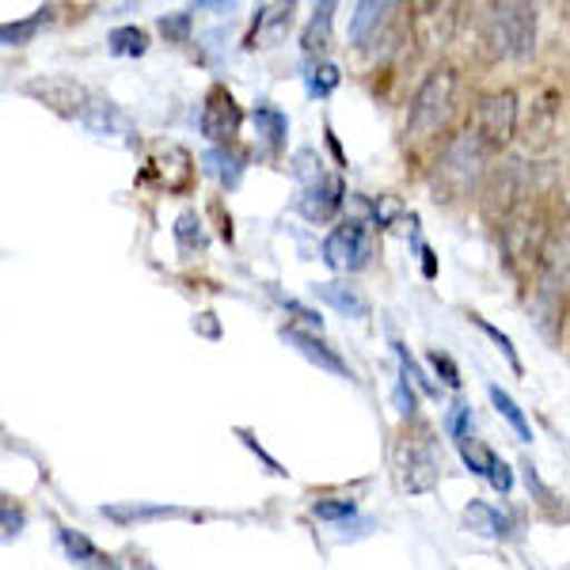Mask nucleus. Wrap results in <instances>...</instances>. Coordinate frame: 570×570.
Instances as JSON below:
<instances>
[{
	"label": "nucleus",
	"instance_id": "1",
	"mask_svg": "<svg viewBox=\"0 0 570 570\" xmlns=\"http://www.w3.org/2000/svg\"><path fill=\"white\" fill-rule=\"evenodd\" d=\"M487 42L494 46L499 58L529 61L532 50H537V8L518 4V0L494 4L491 16H487Z\"/></svg>",
	"mask_w": 570,
	"mask_h": 570
},
{
	"label": "nucleus",
	"instance_id": "2",
	"mask_svg": "<svg viewBox=\"0 0 570 570\" xmlns=\"http://www.w3.org/2000/svg\"><path fill=\"white\" fill-rule=\"evenodd\" d=\"M487 149H491V145L483 141L480 130L456 134L438 160V187H445V195H453V198H464L468 190L483 179Z\"/></svg>",
	"mask_w": 570,
	"mask_h": 570
},
{
	"label": "nucleus",
	"instance_id": "3",
	"mask_svg": "<svg viewBox=\"0 0 570 570\" xmlns=\"http://www.w3.org/2000/svg\"><path fill=\"white\" fill-rule=\"evenodd\" d=\"M453 99H456V72L453 69H434L422 88L411 99V115H407V130L415 137H430L434 130L449 122L453 115Z\"/></svg>",
	"mask_w": 570,
	"mask_h": 570
},
{
	"label": "nucleus",
	"instance_id": "4",
	"mask_svg": "<svg viewBox=\"0 0 570 570\" xmlns=\"http://www.w3.org/2000/svg\"><path fill=\"white\" fill-rule=\"evenodd\" d=\"M373 259V244H370V233H365L362 220H346V225H338L335 233H327L324 240V263L331 271H362V266H370Z\"/></svg>",
	"mask_w": 570,
	"mask_h": 570
},
{
	"label": "nucleus",
	"instance_id": "5",
	"mask_svg": "<svg viewBox=\"0 0 570 570\" xmlns=\"http://www.w3.org/2000/svg\"><path fill=\"white\" fill-rule=\"evenodd\" d=\"M244 115L240 107H236L233 91L228 88H209L206 104H202V115H198V130L202 137H209L214 145H228L236 137V130H240Z\"/></svg>",
	"mask_w": 570,
	"mask_h": 570
},
{
	"label": "nucleus",
	"instance_id": "6",
	"mask_svg": "<svg viewBox=\"0 0 570 570\" xmlns=\"http://www.w3.org/2000/svg\"><path fill=\"white\" fill-rule=\"evenodd\" d=\"M518 130V96L513 91H494V96H483L480 104V137L487 145H505Z\"/></svg>",
	"mask_w": 570,
	"mask_h": 570
},
{
	"label": "nucleus",
	"instance_id": "7",
	"mask_svg": "<svg viewBox=\"0 0 570 570\" xmlns=\"http://www.w3.org/2000/svg\"><path fill=\"white\" fill-rule=\"evenodd\" d=\"M343 209V179L338 176H324L316 187H305V195L297 198V214L308 217L312 225H324Z\"/></svg>",
	"mask_w": 570,
	"mask_h": 570
},
{
	"label": "nucleus",
	"instance_id": "8",
	"mask_svg": "<svg viewBox=\"0 0 570 570\" xmlns=\"http://www.w3.org/2000/svg\"><path fill=\"white\" fill-rule=\"evenodd\" d=\"M282 338L293 346L301 357H308L312 365H320L324 373H335V376H351V365L343 362L331 346L324 343V338H316V335H308V331H297V327H285L282 331Z\"/></svg>",
	"mask_w": 570,
	"mask_h": 570
},
{
	"label": "nucleus",
	"instance_id": "9",
	"mask_svg": "<svg viewBox=\"0 0 570 570\" xmlns=\"http://www.w3.org/2000/svg\"><path fill=\"white\" fill-rule=\"evenodd\" d=\"M244 156L233 149V145H214V149L202 153V171H206L209 179H217L225 190H236L244 179Z\"/></svg>",
	"mask_w": 570,
	"mask_h": 570
},
{
	"label": "nucleus",
	"instance_id": "10",
	"mask_svg": "<svg viewBox=\"0 0 570 570\" xmlns=\"http://www.w3.org/2000/svg\"><path fill=\"white\" fill-rule=\"evenodd\" d=\"M438 475H441V468H438V456L430 453L426 445H415V449H407V456H403V475H400L403 491H411V494H422V491H430V487L438 483Z\"/></svg>",
	"mask_w": 570,
	"mask_h": 570
},
{
	"label": "nucleus",
	"instance_id": "11",
	"mask_svg": "<svg viewBox=\"0 0 570 570\" xmlns=\"http://www.w3.org/2000/svg\"><path fill=\"white\" fill-rule=\"evenodd\" d=\"M464 525L483 540H510L513 537V521L480 499H472L464 505Z\"/></svg>",
	"mask_w": 570,
	"mask_h": 570
},
{
	"label": "nucleus",
	"instance_id": "12",
	"mask_svg": "<svg viewBox=\"0 0 570 570\" xmlns=\"http://www.w3.org/2000/svg\"><path fill=\"white\" fill-rule=\"evenodd\" d=\"M312 293H316L324 305H331L335 312H343V316H351V320L370 316V301H365L362 293L346 282H320V285H312Z\"/></svg>",
	"mask_w": 570,
	"mask_h": 570
},
{
	"label": "nucleus",
	"instance_id": "13",
	"mask_svg": "<svg viewBox=\"0 0 570 570\" xmlns=\"http://www.w3.org/2000/svg\"><path fill=\"white\" fill-rule=\"evenodd\" d=\"M31 96H39L46 107H53V110H69L77 107V110H85L80 104H85V88L80 85H72V80H66V77H46V80H35L31 88Z\"/></svg>",
	"mask_w": 570,
	"mask_h": 570
},
{
	"label": "nucleus",
	"instance_id": "14",
	"mask_svg": "<svg viewBox=\"0 0 570 570\" xmlns=\"http://www.w3.org/2000/svg\"><path fill=\"white\" fill-rule=\"evenodd\" d=\"M80 118H85L88 130L99 134V137H110L115 130L130 134V122H126V115L115 104H110V99H91V104L80 110Z\"/></svg>",
	"mask_w": 570,
	"mask_h": 570
},
{
	"label": "nucleus",
	"instance_id": "15",
	"mask_svg": "<svg viewBox=\"0 0 570 570\" xmlns=\"http://www.w3.org/2000/svg\"><path fill=\"white\" fill-rule=\"evenodd\" d=\"M389 12H392V4H381V0H362V4L354 8V20H351V42L354 46L370 42V35L384 23V16H389Z\"/></svg>",
	"mask_w": 570,
	"mask_h": 570
},
{
	"label": "nucleus",
	"instance_id": "16",
	"mask_svg": "<svg viewBox=\"0 0 570 570\" xmlns=\"http://www.w3.org/2000/svg\"><path fill=\"white\" fill-rule=\"evenodd\" d=\"M176 244L183 255H198L209 247V236H206V225H202V217L195 209H183L176 217Z\"/></svg>",
	"mask_w": 570,
	"mask_h": 570
},
{
	"label": "nucleus",
	"instance_id": "17",
	"mask_svg": "<svg viewBox=\"0 0 570 570\" xmlns=\"http://www.w3.org/2000/svg\"><path fill=\"white\" fill-rule=\"evenodd\" d=\"M104 518L110 521H160V518H187L179 505H104Z\"/></svg>",
	"mask_w": 570,
	"mask_h": 570
},
{
	"label": "nucleus",
	"instance_id": "18",
	"mask_svg": "<svg viewBox=\"0 0 570 570\" xmlns=\"http://www.w3.org/2000/svg\"><path fill=\"white\" fill-rule=\"evenodd\" d=\"M487 395H491V403H494V411H499V415L510 422L513 426V434H518L521 441H532V426H529V419H525V411L518 407V403H513V395L510 392H502L499 384H491V389H487Z\"/></svg>",
	"mask_w": 570,
	"mask_h": 570
},
{
	"label": "nucleus",
	"instance_id": "19",
	"mask_svg": "<svg viewBox=\"0 0 570 570\" xmlns=\"http://www.w3.org/2000/svg\"><path fill=\"white\" fill-rule=\"evenodd\" d=\"M255 130H259V137L271 145V149H282L285 134H289V122H285V115L278 107L259 104V107H255Z\"/></svg>",
	"mask_w": 570,
	"mask_h": 570
},
{
	"label": "nucleus",
	"instance_id": "20",
	"mask_svg": "<svg viewBox=\"0 0 570 570\" xmlns=\"http://www.w3.org/2000/svg\"><path fill=\"white\" fill-rule=\"evenodd\" d=\"M107 50L115 53V58H141V53L149 50V35H145L141 27H115V31L107 35Z\"/></svg>",
	"mask_w": 570,
	"mask_h": 570
},
{
	"label": "nucleus",
	"instance_id": "21",
	"mask_svg": "<svg viewBox=\"0 0 570 570\" xmlns=\"http://www.w3.org/2000/svg\"><path fill=\"white\" fill-rule=\"evenodd\" d=\"M331 16H335V4H331V0H324V4H316V12H312V20H308V27H305V35H301V50H305V53H316L320 46H327Z\"/></svg>",
	"mask_w": 570,
	"mask_h": 570
},
{
	"label": "nucleus",
	"instance_id": "22",
	"mask_svg": "<svg viewBox=\"0 0 570 570\" xmlns=\"http://www.w3.org/2000/svg\"><path fill=\"white\" fill-rule=\"evenodd\" d=\"M456 449H461V461L468 464V472L472 475H491V468L494 461H499V453H491V449L483 445V441H472V438H464V441H456Z\"/></svg>",
	"mask_w": 570,
	"mask_h": 570
},
{
	"label": "nucleus",
	"instance_id": "23",
	"mask_svg": "<svg viewBox=\"0 0 570 570\" xmlns=\"http://www.w3.org/2000/svg\"><path fill=\"white\" fill-rule=\"evenodd\" d=\"M61 544H66L72 563H104V559H99V551H96V544H91L85 532L61 529Z\"/></svg>",
	"mask_w": 570,
	"mask_h": 570
},
{
	"label": "nucleus",
	"instance_id": "24",
	"mask_svg": "<svg viewBox=\"0 0 570 570\" xmlns=\"http://www.w3.org/2000/svg\"><path fill=\"white\" fill-rule=\"evenodd\" d=\"M46 16H50V12H39V16H31V20H20V23H4V27H0V42H4V46H27L35 35H39Z\"/></svg>",
	"mask_w": 570,
	"mask_h": 570
},
{
	"label": "nucleus",
	"instance_id": "25",
	"mask_svg": "<svg viewBox=\"0 0 570 570\" xmlns=\"http://www.w3.org/2000/svg\"><path fill=\"white\" fill-rule=\"evenodd\" d=\"M338 88V66H331V61H320V66L308 69V96H331V91Z\"/></svg>",
	"mask_w": 570,
	"mask_h": 570
},
{
	"label": "nucleus",
	"instance_id": "26",
	"mask_svg": "<svg viewBox=\"0 0 570 570\" xmlns=\"http://www.w3.org/2000/svg\"><path fill=\"white\" fill-rule=\"evenodd\" d=\"M357 513V505L351 499H316L312 502V518L320 521H351Z\"/></svg>",
	"mask_w": 570,
	"mask_h": 570
},
{
	"label": "nucleus",
	"instance_id": "27",
	"mask_svg": "<svg viewBox=\"0 0 570 570\" xmlns=\"http://www.w3.org/2000/svg\"><path fill=\"white\" fill-rule=\"evenodd\" d=\"M395 354H400L403 376H407V381H411V384H419V389H422V392H426V395H430V400H441V389H438V384H434V381H430V376H426V373H422V370H419V362H415V357H411L407 351H403V346H400V343H395Z\"/></svg>",
	"mask_w": 570,
	"mask_h": 570
},
{
	"label": "nucleus",
	"instance_id": "28",
	"mask_svg": "<svg viewBox=\"0 0 570 570\" xmlns=\"http://www.w3.org/2000/svg\"><path fill=\"white\" fill-rule=\"evenodd\" d=\"M324 164H316V149H301L297 156H293V176H297L301 183H308V187H316L320 179H324Z\"/></svg>",
	"mask_w": 570,
	"mask_h": 570
},
{
	"label": "nucleus",
	"instance_id": "29",
	"mask_svg": "<svg viewBox=\"0 0 570 570\" xmlns=\"http://www.w3.org/2000/svg\"><path fill=\"white\" fill-rule=\"evenodd\" d=\"M156 27H160V35H164L168 42H187V39H190V27H195V16H190V12L164 16V20L156 23Z\"/></svg>",
	"mask_w": 570,
	"mask_h": 570
},
{
	"label": "nucleus",
	"instance_id": "30",
	"mask_svg": "<svg viewBox=\"0 0 570 570\" xmlns=\"http://www.w3.org/2000/svg\"><path fill=\"white\" fill-rule=\"evenodd\" d=\"M472 324H475V327H480V331H483V335H487V338H491V343H494V346H499V351L505 354V362H510V365H513V370H518V373H521V357H518V351H513L510 335H502V331H499V327H491V324H487V320H480V316H472Z\"/></svg>",
	"mask_w": 570,
	"mask_h": 570
},
{
	"label": "nucleus",
	"instance_id": "31",
	"mask_svg": "<svg viewBox=\"0 0 570 570\" xmlns=\"http://www.w3.org/2000/svg\"><path fill=\"white\" fill-rule=\"evenodd\" d=\"M430 365H434V373L449 384V389H461V370H456V362L445 351H430Z\"/></svg>",
	"mask_w": 570,
	"mask_h": 570
},
{
	"label": "nucleus",
	"instance_id": "32",
	"mask_svg": "<svg viewBox=\"0 0 570 570\" xmlns=\"http://www.w3.org/2000/svg\"><path fill=\"white\" fill-rule=\"evenodd\" d=\"M392 400H395V411H400L403 419H411V415L419 411L415 392H411V381H407V376H400V381H395V395H392Z\"/></svg>",
	"mask_w": 570,
	"mask_h": 570
},
{
	"label": "nucleus",
	"instance_id": "33",
	"mask_svg": "<svg viewBox=\"0 0 570 570\" xmlns=\"http://www.w3.org/2000/svg\"><path fill=\"white\" fill-rule=\"evenodd\" d=\"M468 422H472V407L456 400L453 403V415H449V434H453L456 441H464L468 438Z\"/></svg>",
	"mask_w": 570,
	"mask_h": 570
},
{
	"label": "nucleus",
	"instance_id": "34",
	"mask_svg": "<svg viewBox=\"0 0 570 570\" xmlns=\"http://www.w3.org/2000/svg\"><path fill=\"white\" fill-rule=\"evenodd\" d=\"M487 483L494 487V491H502V494H510V487H513V472H510V464L502 461H494V468H491V475H487Z\"/></svg>",
	"mask_w": 570,
	"mask_h": 570
},
{
	"label": "nucleus",
	"instance_id": "35",
	"mask_svg": "<svg viewBox=\"0 0 570 570\" xmlns=\"http://www.w3.org/2000/svg\"><path fill=\"white\" fill-rule=\"evenodd\" d=\"M0 513H4V537H8V540L20 537V529H23V513L16 510L12 499H4V505H0Z\"/></svg>",
	"mask_w": 570,
	"mask_h": 570
},
{
	"label": "nucleus",
	"instance_id": "36",
	"mask_svg": "<svg viewBox=\"0 0 570 570\" xmlns=\"http://www.w3.org/2000/svg\"><path fill=\"white\" fill-rule=\"evenodd\" d=\"M240 438L247 441V449H252V453H255V456H259V461H263L266 468H271V475H285V472H282V464H278V461H274V456H271V453H266V449H263V445H259V441H255L252 434H247V430H240Z\"/></svg>",
	"mask_w": 570,
	"mask_h": 570
},
{
	"label": "nucleus",
	"instance_id": "37",
	"mask_svg": "<svg viewBox=\"0 0 570 570\" xmlns=\"http://www.w3.org/2000/svg\"><path fill=\"white\" fill-rule=\"evenodd\" d=\"M422 274H426V278H434V274H438V266H434V252H430V247H422Z\"/></svg>",
	"mask_w": 570,
	"mask_h": 570
}]
</instances>
